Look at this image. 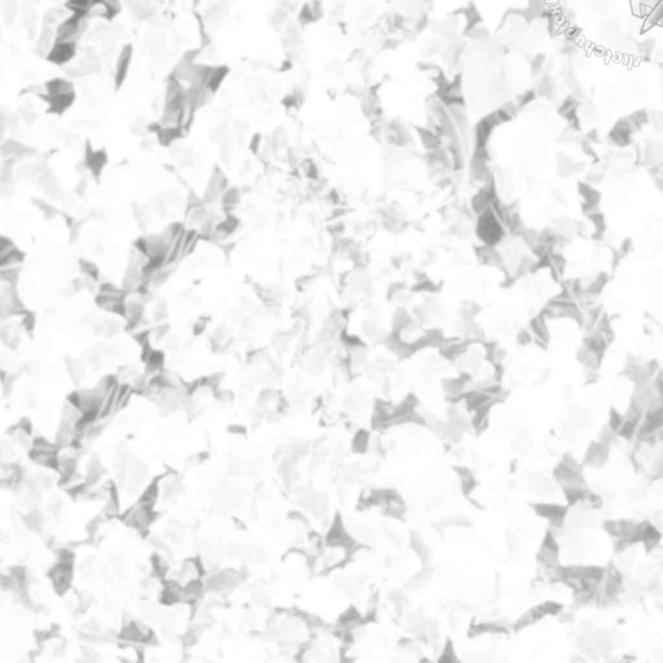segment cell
Instances as JSON below:
<instances>
[{
	"label": "cell",
	"mask_w": 663,
	"mask_h": 663,
	"mask_svg": "<svg viewBox=\"0 0 663 663\" xmlns=\"http://www.w3.org/2000/svg\"><path fill=\"white\" fill-rule=\"evenodd\" d=\"M76 55V43L74 42H55L47 55V59L53 64L63 65L69 63Z\"/></svg>",
	"instance_id": "obj_1"
},
{
	"label": "cell",
	"mask_w": 663,
	"mask_h": 663,
	"mask_svg": "<svg viewBox=\"0 0 663 663\" xmlns=\"http://www.w3.org/2000/svg\"><path fill=\"white\" fill-rule=\"evenodd\" d=\"M131 59H132V47L131 46L123 47V50L121 51L118 60H117V65H115V84H117V88H119L122 85V83L126 81Z\"/></svg>",
	"instance_id": "obj_2"
},
{
	"label": "cell",
	"mask_w": 663,
	"mask_h": 663,
	"mask_svg": "<svg viewBox=\"0 0 663 663\" xmlns=\"http://www.w3.org/2000/svg\"><path fill=\"white\" fill-rule=\"evenodd\" d=\"M227 74H228V69H227L226 66L213 68L206 83L207 91L210 92V93H214V92L217 91L220 87V84H222V82L224 81V78L227 77Z\"/></svg>",
	"instance_id": "obj_3"
}]
</instances>
